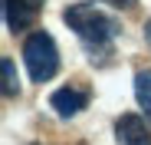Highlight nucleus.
Instances as JSON below:
<instances>
[{
  "label": "nucleus",
  "mask_w": 151,
  "mask_h": 145,
  "mask_svg": "<svg viewBox=\"0 0 151 145\" xmlns=\"http://www.w3.org/2000/svg\"><path fill=\"white\" fill-rule=\"evenodd\" d=\"M46 0H4V20H7V30L13 33H23V30H30L40 10H43Z\"/></svg>",
  "instance_id": "nucleus-3"
},
{
  "label": "nucleus",
  "mask_w": 151,
  "mask_h": 145,
  "mask_svg": "<svg viewBox=\"0 0 151 145\" xmlns=\"http://www.w3.org/2000/svg\"><path fill=\"white\" fill-rule=\"evenodd\" d=\"M63 20L92 53L95 50H109V43L118 36L115 17H109L105 10H99L95 4H72V7L63 10Z\"/></svg>",
  "instance_id": "nucleus-1"
},
{
  "label": "nucleus",
  "mask_w": 151,
  "mask_h": 145,
  "mask_svg": "<svg viewBox=\"0 0 151 145\" xmlns=\"http://www.w3.org/2000/svg\"><path fill=\"white\" fill-rule=\"evenodd\" d=\"M145 40H148V46H151V20L145 23Z\"/></svg>",
  "instance_id": "nucleus-9"
},
{
  "label": "nucleus",
  "mask_w": 151,
  "mask_h": 145,
  "mask_svg": "<svg viewBox=\"0 0 151 145\" xmlns=\"http://www.w3.org/2000/svg\"><path fill=\"white\" fill-rule=\"evenodd\" d=\"M0 72H4V96H7V99L20 96V79H17V69H13V59L10 56L0 59Z\"/></svg>",
  "instance_id": "nucleus-7"
},
{
  "label": "nucleus",
  "mask_w": 151,
  "mask_h": 145,
  "mask_svg": "<svg viewBox=\"0 0 151 145\" xmlns=\"http://www.w3.org/2000/svg\"><path fill=\"white\" fill-rule=\"evenodd\" d=\"M115 142L118 145H151V132L141 115H122L115 122Z\"/></svg>",
  "instance_id": "nucleus-5"
},
{
  "label": "nucleus",
  "mask_w": 151,
  "mask_h": 145,
  "mask_svg": "<svg viewBox=\"0 0 151 145\" xmlns=\"http://www.w3.org/2000/svg\"><path fill=\"white\" fill-rule=\"evenodd\" d=\"M49 106H53V112L59 119H72L89 106V92L79 89V86H63V89H56L49 96Z\"/></svg>",
  "instance_id": "nucleus-4"
},
{
  "label": "nucleus",
  "mask_w": 151,
  "mask_h": 145,
  "mask_svg": "<svg viewBox=\"0 0 151 145\" xmlns=\"http://www.w3.org/2000/svg\"><path fill=\"white\" fill-rule=\"evenodd\" d=\"M23 63H27V72L33 83H49L59 69V50H56V40L49 36L46 30H36L27 36L23 43Z\"/></svg>",
  "instance_id": "nucleus-2"
},
{
  "label": "nucleus",
  "mask_w": 151,
  "mask_h": 145,
  "mask_svg": "<svg viewBox=\"0 0 151 145\" xmlns=\"http://www.w3.org/2000/svg\"><path fill=\"white\" fill-rule=\"evenodd\" d=\"M135 99H138V106L145 109V115L151 119V69L135 72Z\"/></svg>",
  "instance_id": "nucleus-6"
},
{
  "label": "nucleus",
  "mask_w": 151,
  "mask_h": 145,
  "mask_svg": "<svg viewBox=\"0 0 151 145\" xmlns=\"http://www.w3.org/2000/svg\"><path fill=\"white\" fill-rule=\"evenodd\" d=\"M105 4H112V7H118V10H132L138 0H105Z\"/></svg>",
  "instance_id": "nucleus-8"
}]
</instances>
